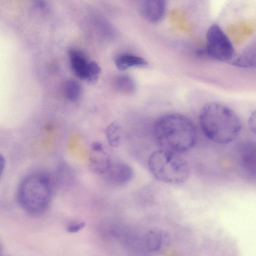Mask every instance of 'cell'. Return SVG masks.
<instances>
[{"label":"cell","instance_id":"8fae6325","mask_svg":"<svg viewBox=\"0 0 256 256\" xmlns=\"http://www.w3.org/2000/svg\"><path fill=\"white\" fill-rule=\"evenodd\" d=\"M92 150L93 154L90 157L89 162L91 170L97 174H105L110 166L112 161L105 153L104 148Z\"/></svg>","mask_w":256,"mask_h":256},{"label":"cell","instance_id":"277c9868","mask_svg":"<svg viewBox=\"0 0 256 256\" xmlns=\"http://www.w3.org/2000/svg\"><path fill=\"white\" fill-rule=\"evenodd\" d=\"M148 164L156 179L168 184H182L188 180L190 173L187 161L180 154L162 148L150 155Z\"/></svg>","mask_w":256,"mask_h":256},{"label":"cell","instance_id":"6da1fadb","mask_svg":"<svg viewBox=\"0 0 256 256\" xmlns=\"http://www.w3.org/2000/svg\"><path fill=\"white\" fill-rule=\"evenodd\" d=\"M153 134L161 148L178 154L192 149L197 139L192 122L177 113L168 114L159 118L154 125Z\"/></svg>","mask_w":256,"mask_h":256},{"label":"cell","instance_id":"4fadbf2b","mask_svg":"<svg viewBox=\"0 0 256 256\" xmlns=\"http://www.w3.org/2000/svg\"><path fill=\"white\" fill-rule=\"evenodd\" d=\"M232 64L242 68H253L256 66V49L249 47L244 50L231 60Z\"/></svg>","mask_w":256,"mask_h":256},{"label":"cell","instance_id":"9c48e42d","mask_svg":"<svg viewBox=\"0 0 256 256\" xmlns=\"http://www.w3.org/2000/svg\"><path fill=\"white\" fill-rule=\"evenodd\" d=\"M105 174L112 183L122 186L128 184L132 180L134 170L130 166L125 162H112Z\"/></svg>","mask_w":256,"mask_h":256},{"label":"cell","instance_id":"e0dca14e","mask_svg":"<svg viewBox=\"0 0 256 256\" xmlns=\"http://www.w3.org/2000/svg\"><path fill=\"white\" fill-rule=\"evenodd\" d=\"M85 226L84 222H74L67 225L66 229L70 233H75L79 232Z\"/></svg>","mask_w":256,"mask_h":256},{"label":"cell","instance_id":"ba28073f","mask_svg":"<svg viewBox=\"0 0 256 256\" xmlns=\"http://www.w3.org/2000/svg\"><path fill=\"white\" fill-rule=\"evenodd\" d=\"M166 0H141L140 10L144 18L150 23L161 20L166 13Z\"/></svg>","mask_w":256,"mask_h":256},{"label":"cell","instance_id":"9a60e30c","mask_svg":"<svg viewBox=\"0 0 256 256\" xmlns=\"http://www.w3.org/2000/svg\"><path fill=\"white\" fill-rule=\"evenodd\" d=\"M82 86L76 80L69 79L66 80L62 86V92L65 98L68 100L74 102L80 97Z\"/></svg>","mask_w":256,"mask_h":256},{"label":"cell","instance_id":"ac0fdd59","mask_svg":"<svg viewBox=\"0 0 256 256\" xmlns=\"http://www.w3.org/2000/svg\"><path fill=\"white\" fill-rule=\"evenodd\" d=\"M256 112H252L248 120V125L250 130L253 133L256 132Z\"/></svg>","mask_w":256,"mask_h":256},{"label":"cell","instance_id":"7c38bea8","mask_svg":"<svg viewBox=\"0 0 256 256\" xmlns=\"http://www.w3.org/2000/svg\"><path fill=\"white\" fill-rule=\"evenodd\" d=\"M116 68L120 70H125L132 68H146L148 62L142 58L130 54H122L114 60Z\"/></svg>","mask_w":256,"mask_h":256},{"label":"cell","instance_id":"5bb4252c","mask_svg":"<svg viewBox=\"0 0 256 256\" xmlns=\"http://www.w3.org/2000/svg\"><path fill=\"white\" fill-rule=\"evenodd\" d=\"M114 89L118 92L130 95L136 90V85L132 78L126 74H120L114 77L112 82Z\"/></svg>","mask_w":256,"mask_h":256},{"label":"cell","instance_id":"3957f363","mask_svg":"<svg viewBox=\"0 0 256 256\" xmlns=\"http://www.w3.org/2000/svg\"><path fill=\"white\" fill-rule=\"evenodd\" d=\"M53 185L51 176L46 172H35L28 174L18 188L17 198L20 206L30 214H42L50 204Z\"/></svg>","mask_w":256,"mask_h":256},{"label":"cell","instance_id":"5b68a950","mask_svg":"<svg viewBox=\"0 0 256 256\" xmlns=\"http://www.w3.org/2000/svg\"><path fill=\"white\" fill-rule=\"evenodd\" d=\"M204 50L209 58L219 62L231 60L235 55L234 48L228 36L217 24L212 25L206 34Z\"/></svg>","mask_w":256,"mask_h":256},{"label":"cell","instance_id":"2e32d148","mask_svg":"<svg viewBox=\"0 0 256 256\" xmlns=\"http://www.w3.org/2000/svg\"><path fill=\"white\" fill-rule=\"evenodd\" d=\"M106 135L110 145L118 146L120 140V127L116 123L111 124L107 128Z\"/></svg>","mask_w":256,"mask_h":256},{"label":"cell","instance_id":"8992f818","mask_svg":"<svg viewBox=\"0 0 256 256\" xmlns=\"http://www.w3.org/2000/svg\"><path fill=\"white\" fill-rule=\"evenodd\" d=\"M68 57L70 68L77 78L89 84L97 82L101 68L96 62L89 60L82 51L75 48L68 50Z\"/></svg>","mask_w":256,"mask_h":256},{"label":"cell","instance_id":"30bf717a","mask_svg":"<svg viewBox=\"0 0 256 256\" xmlns=\"http://www.w3.org/2000/svg\"><path fill=\"white\" fill-rule=\"evenodd\" d=\"M242 168L250 176H255V143L249 142L242 146L240 152Z\"/></svg>","mask_w":256,"mask_h":256},{"label":"cell","instance_id":"d6986e66","mask_svg":"<svg viewBox=\"0 0 256 256\" xmlns=\"http://www.w3.org/2000/svg\"><path fill=\"white\" fill-rule=\"evenodd\" d=\"M5 166V160L2 154H0V176L2 174Z\"/></svg>","mask_w":256,"mask_h":256},{"label":"cell","instance_id":"ffe728a7","mask_svg":"<svg viewBox=\"0 0 256 256\" xmlns=\"http://www.w3.org/2000/svg\"><path fill=\"white\" fill-rule=\"evenodd\" d=\"M1 252H2V248H1V245L0 244V254Z\"/></svg>","mask_w":256,"mask_h":256},{"label":"cell","instance_id":"52a82bcc","mask_svg":"<svg viewBox=\"0 0 256 256\" xmlns=\"http://www.w3.org/2000/svg\"><path fill=\"white\" fill-rule=\"evenodd\" d=\"M167 234L158 230H150L138 236L137 249L144 252H156L165 244Z\"/></svg>","mask_w":256,"mask_h":256},{"label":"cell","instance_id":"7a4b0ae2","mask_svg":"<svg viewBox=\"0 0 256 256\" xmlns=\"http://www.w3.org/2000/svg\"><path fill=\"white\" fill-rule=\"evenodd\" d=\"M199 123L207 138L221 144L233 142L240 134L242 127L240 120L232 110L216 102L203 106Z\"/></svg>","mask_w":256,"mask_h":256}]
</instances>
